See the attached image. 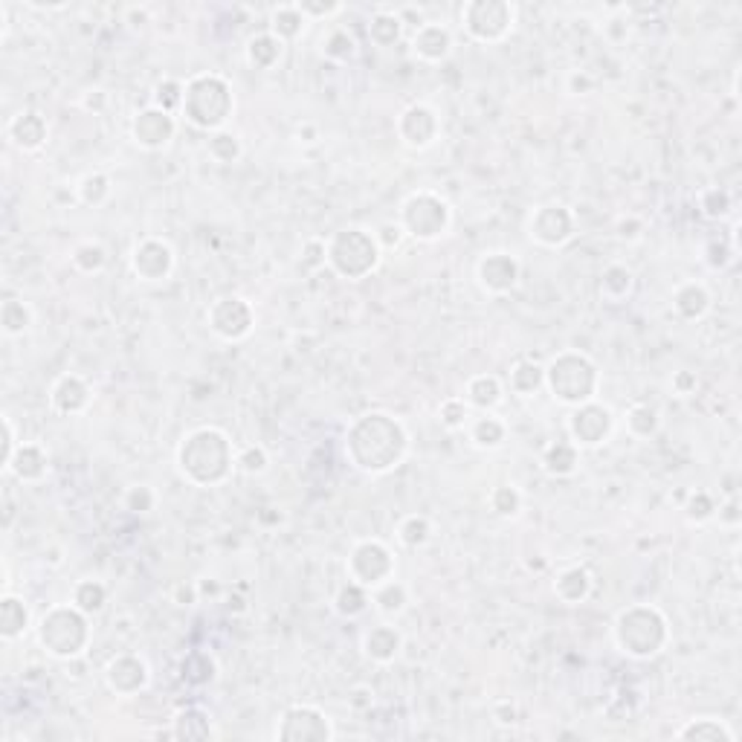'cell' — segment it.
Instances as JSON below:
<instances>
[{"label": "cell", "instance_id": "14", "mask_svg": "<svg viewBox=\"0 0 742 742\" xmlns=\"http://www.w3.org/2000/svg\"><path fill=\"white\" fill-rule=\"evenodd\" d=\"M398 131H400V137L409 149H426V145L435 142L438 119L426 105H412V108L403 110Z\"/></svg>", "mask_w": 742, "mask_h": 742}, {"label": "cell", "instance_id": "22", "mask_svg": "<svg viewBox=\"0 0 742 742\" xmlns=\"http://www.w3.org/2000/svg\"><path fill=\"white\" fill-rule=\"evenodd\" d=\"M44 464H47V458L38 447H20L15 449L12 461H9V470L20 479V481H36L44 476Z\"/></svg>", "mask_w": 742, "mask_h": 742}, {"label": "cell", "instance_id": "39", "mask_svg": "<svg viewBox=\"0 0 742 742\" xmlns=\"http://www.w3.org/2000/svg\"><path fill=\"white\" fill-rule=\"evenodd\" d=\"M209 154L215 157L218 163H232L235 157H238V140L232 137V133H215L209 142Z\"/></svg>", "mask_w": 742, "mask_h": 742}, {"label": "cell", "instance_id": "28", "mask_svg": "<svg viewBox=\"0 0 742 742\" xmlns=\"http://www.w3.org/2000/svg\"><path fill=\"white\" fill-rule=\"evenodd\" d=\"M682 739H707V742H719V739H734V730L725 728L719 719H696L693 725H688L684 730H679Z\"/></svg>", "mask_w": 742, "mask_h": 742}, {"label": "cell", "instance_id": "5", "mask_svg": "<svg viewBox=\"0 0 742 742\" xmlns=\"http://www.w3.org/2000/svg\"><path fill=\"white\" fill-rule=\"evenodd\" d=\"M38 638L55 658H73L87 644V621L78 606H55L38 624Z\"/></svg>", "mask_w": 742, "mask_h": 742}, {"label": "cell", "instance_id": "6", "mask_svg": "<svg viewBox=\"0 0 742 742\" xmlns=\"http://www.w3.org/2000/svg\"><path fill=\"white\" fill-rule=\"evenodd\" d=\"M545 380L551 391H554V398H560L563 403H575V407L592 403L594 389H598V371L580 354L554 357L545 371Z\"/></svg>", "mask_w": 742, "mask_h": 742}, {"label": "cell", "instance_id": "21", "mask_svg": "<svg viewBox=\"0 0 742 742\" xmlns=\"http://www.w3.org/2000/svg\"><path fill=\"white\" fill-rule=\"evenodd\" d=\"M363 644H366V653L375 661H391V658L398 656V649H400V635L391 626L383 624V626L371 629Z\"/></svg>", "mask_w": 742, "mask_h": 742}, {"label": "cell", "instance_id": "38", "mask_svg": "<svg viewBox=\"0 0 742 742\" xmlns=\"http://www.w3.org/2000/svg\"><path fill=\"white\" fill-rule=\"evenodd\" d=\"M322 47H325V55H331V59L343 61V59H348V55L354 52V41H351V36H348V32L334 29L331 36L322 41Z\"/></svg>", "mask_w": 742, "mask_h": 742}, {"label": "cell", "instance_id": "25", "mask_svg": "<svg viewBox=\"0 0 742 742\" xmlns=\"http://www.w3.org/2000/svg\"><path fill=\"white\" fill-rule=\"evenodd\" d=\"M24 629H27V606L18 598H12V594H6L4 603H0V633H4L6 641H12Z\"/></svg>", "mask_w": 742, "mask_h": 742}, {"label": "cell", "instance_id": "8", "mask_svg": "<svg viewBox=\"0 0 742 742\" xmlns=\"http://www.w3.org/2000/svg\"><path fill=\"white\" fill-rule=\"evenodd\" d=\"M461 24L476 41H502L516 24V9L511 4H496V0H476V4L461 6Z\"/></svg>", "mask_w": 742, "mask_h": 742}, {"label": "cell", "instance_id": "20", "mask_svg": "<svg viewBox=\"0 0 742 742\" xmlns=\"http://www.w3.org/2000/svg\"><path fill=\"white\" fill-rule=\"evenodd\" d=\"M52 407L64 415H76L87 407V386L78 377H61L52 389Z\"/></svg>", "mask_w": 742, "mask_h": 742}, {"label": "cell", "instance_id": "9", "mask_svg": "<svg viewBox=\"0 0 742 742\" xmlns=\"http://www.w3.org/2000/svg\"><path fill=\"white\" fill-rule=\"evenodd\" d=\"M449 223V206L444 204L441 198H435L430 192H421V195H412L407 200V206H403V227L409 235L421 241H432L438 238Z\"/></svg>", "mask_w": 742, "mask_h": 742}, {"label": "cell", "instance_id": "18", "mask_svg": "<svg viewBox=\"0 0 742 742\" xmlns=\"http://www.w3.org/2000/svg\"><path fill=\"white\" fill-rule=\"evenodd\" d=\"M453 38L441 24H421L412 38V52L423 61H441L449 55Z\"/></svg>", "mask_w": 742, "mask_h": 742}, {"label": "cell", "instance_id": "35", "mask_svg": "<svg viewBox=\"0 0 742 742\" xmlns=\"http://www.w3.org/2000/svg\"><path fill=\"white\" fill-rule=\"evenodd\" d=\"M473 441L479 447H499L504 441V426L496 418H479L473 423Z\"/></svg>", "mask_w": 742, "mask_h": 742}, {"label": "cell", "instance_id": "36", "mask_svg": "<svg viewBox=\"0 0 742 742\" xmlns=\"http://www.w3.org/2000/svg\"><path fill=\"white\" fill-rule=\"evenodd\" d=\"M29 325V308L24 302L18 299H9L4 305V328L6 334H20Z\"/></svg>", "mask_w": 742, "mask_h": 742}, {"label": "cell", "instance_id": "44", "mask_svg": "<svg viewBox=\"0 0 742 742\" xmlns=\"http://www.w3.org/2000/svg\"><path fill=\"white\" fill-rule=\"evenodd\" d=\"M238 464H241V470L244 473H262L264 470V464H267V458H264V453L262 449H255V447H250L246 449V453L238 458Z\"/></svg>", "mask_w": 742, "mask_h": 742}, {"label": "cell", "instance_id": "37", "mask_svg": "<svg viewBox=\"0 0 742 742\" xmlns=\"http://www.w3.org/2000/svg\"><path fill=\"white\" fill-rule=\"evenodd\" d=\"M426 539H430V525H426L423 516H409V520L400 525V543L403 545L415 548V545L426 543Z\"/></svg>", "mask_w": 742, "mask_h": 742}, {"label": "cell", "instance_id": "10", "mask_svg": "<svg viewBox=\"0 0 742 742\" xmlns=\"http://www.w3.org/2000/svg\"><path fill=\"white\" fill-rule=\"evenodd\" d=\"M348 571H351V580L359 583V586H383L391 575V554L383 543L377 539H368V543H359L354 548L351 560H348Z\"/></svg>", "mask_w": 742, "mask_h": 742}, {"label": "cell", "instance_id": "17", "mask_svg": "<svg viewBox=\"0 0 742 742\" xmlns=\"http://www.w3.org/2000/svg\"><path fill=\"white\" fill-rule=\"evenodd\" d=\"M172 264H174L172 250L160 241H145L133 250V270H137V276L145 278V282H160V278L168 276Z\"/></svg>", "mask_w": 742, "mask_h": 742}, {"label": "cell", "instance_id": "19", "mask_svg": "<svg viewBox=\"0 0 742 742\" xmlns=\"http://www.w3.org/2000/svg\"><path fill=\"white\" fill-rule=\"evenodd\" d=\"M9 137H12L18 149L36 151L38 145L47 140V125H44V119L38 114L27 110V114H18L12 122H9Z\"/></svg>", "mask_w": 742, "mask_h": 742}, {"label": "cell", "instance_id": "32", "mask_svg": "<svg viewBox=\"0 0 742 742\" xmlns=\"http://www.w3.org/2000/svg\"><path fill=\"white\" fill-rule=\"evenodd\" d=\"M543 377H545V371L525 359V363H520L511 371V386L520 391V395H531V391L543 383Z\"/></svg>", "mask_w": 742, "mask_h": 742}, {"label": "cell", "instance_id": "16", "mask_svg": "<svg viewBox=\"0 0 742 742\" xmlns=\"http://www.w3.org/2000/svg\"><path fill=\"white\" fill-rule=\"evenodd\" d=\"M516 276H520V264H516L508 253H490L488 258H481V264H479L481 287L490 290V294H504V290H511L516 285Z\"/></svg>", "mask_w": 742, "mask_h": 742}, {"label": "cell", "instance_id": "13", "mask_svg": "<svg viewBox=\"0 0 742 742\" xmlns=\"http://www.w3.org/2000/svg\"><path fill=\"white\" fill-rule=\"evenodd\" d=\"M174 117L168 110L160 108H149L133 119V140H137L142 149H163V145L174 137Z\"/></svg>", "mask_w": 742, "mask_h": 742}, {"label": "cell", "instance_id": "43", "mask_svg": "<svg viewBox=\"0 0 742 742\" xmlns=\"http://www.w3.org/2000/svg\"><path fill=\"white\" fill-rule=\"evenodd\" d=\"M76 264L85 267V270H99V267L105 264V250H102L99 244H85V246H78Z\"/></svg>", "mask_w": 742, "mask_h": 742}, {"label": "cell", "instance_id": "31", "mask_svg": "<svg viewBox=\"0 0 742 742\" xmlns=\"http://www.w3.org/2000/svg\"><path fill=\"white\" fill-rule=\"evenodd\" d=\"M629 287H633V273H629L626 267H609L603 273V282H601V294L609 296V299H624L629 294Z\"/></svg>", "mask_w": 742, "mask_h": 742}, {"label": "cell", "instance_id": "41", "mask_svg": "<svg viewBox=\"0 0 742 742\" xmlns=\"http://www.w3.org/2000/svg\"><path fill=\"white\" fill-rule=\"evenodd\" d=\"M493 511H496L499 516H513L516 511H520V493H516L513 488H499L496 493H493Z\"/></svg>", "mask_w": 742, "mask_h": 742}, {"label": "cell", "instance_id": "40", "mask_svg": "<svg viewBox=\"0 0 742 742\" xmlns=\"http://www.w3.org/2000/svg\"><path fill=\"white\" fill-rule=\"evenodd\" d=\"M375 601L380 603V609H383V612H398V609H403V586L386 580L383 586H377Z\"/></svg>", "mask_w": 742, "mask_h": 742}, {"label": "cell", "instance_id": "3", "mask_svg": "<svg viewBox=\"0 0 742 742\" xmlns=\"http://www.w3.org/2000/svg\"><path fill=\"white\" fill-rule=\"evenodd\" d=\"M230 85L221 76H198L183 87V114L195 128L215 131L232 114Z\"/></svg>", "mask_w": 742, "mask_h": 742}, {"label": "cell", "instance_id": "15", "mask_svg": "<svg viewBox=\"0 0 742 742\" xmlns=\"http://www.w3.org/2000/svg\"><path fill=\"white\" fill-rule=\"evenodd\" d=\"M531 235L539 244L557 246L571 238V215L566 206H539L531 221Z\"/></svg>", "mask_w": 742, "mask_h": 742}, {"label": "cell", "instance_id": "33", "mask_svg": "<svg viewBox=\"0 0 742 742\" xmlns=\"http://www.w3.org/2000/svg\"><path fill=\"white\" fill-rule=\"evenodd\" d=\"M366 603H368V594H366V586H359V583H348V586L336 594V609H340L343 615H359L366 609Z\"/></svg>", "mask_w": 742, "mask_h": 742}, {"label": "cell", "instance_id": "4", "mask_svg": "<svg viewBox=\"0 0 742 742\" xmlns=\"http://www.w3.org/2000/svg\"><path fill=\"white\" fill-rule=\"evenodd\" d=\"M615 638L626 656L635 658H649L656 656L667 641V624L658 609L649 606H633L617 615L615 624Z\"/></svg>", "mask_w": 742, "mask_h": 742}, {"label": "cell", "instance_id": "2", "mask_svg": "<svg viewBox=\"0 0 742 742\" xmlns=\"http://www.w3.org/2000/svg\"><path fill=\"white\" fill-rule=\"evenodd\" d=\"M232 467V449L227 435L218 430H198L180 447V470L195 485H215L227 479Z\"/></svg>", "mask_w": 742, "mask_h": 742}, {"label": "cell", "instance_id": "34", "mask_svg": "<svg viewBox=\"0 0 742 742\" xmlns=\"http://www.w3.org/2000/svg\"><path fill=\"white\" fill-rule=\"evenodd\" d=\"M73 601H76V606H78V609H82L85 615H87V612H99V609L105 606V589L99 586V583H78Z\"/></svg>", "mask_w": 742, "mask_h": 742}, {"label": "cell", "instance_id": "29", "mask_svg": "<svg viewBox=\"0 0 742 742\" xmlns=\"http://www.w3.org/2000/svg\"><path fill=\"white\" fill-rule=\"evenodd\" d=\"M368 36L371 41H377L380 47H389V44H395L398 36H400V15L395 12H380L371 18V24H368Z\"/></svg>", "mask_w": 742, "mask_h": 742}, {"label": "cell", "instance_id": "12", "mask_svg": "<svg viewBox=\"0 0 742 742\" xmlns=\"http://www.w3.org/2000/svg\"><path fill=\"white\" fill-rule=\"evenodd\" d=\"M609 430H612V412L606 407H598V403H583L569 421L571 438H575V444L583 447H598L609 435Z\"/></svg>", "mask_w": 742, "mask_h": 742}, {"label": "cell", "instance_id": "26", "mask_svg": "<svg viewBox=\"0 0 742 742\" xmlns=\"http://www.w3.org/2000/svg\"><path fill=\"white\" fill-rule=\"evenodd\" d=\"M467 400L473 403V407H479V409L496 407V403L502 400V386H499V380H496V377H488V375L470 380V386H467Z\"/></svg>", "mask_w": 742, "mask_h": 742}, {"label": "cell", "instance_id": "42", "mask_svg": "<svg viewBox=\"0 0 742 742\" xmlns=\"http://www.w3.org/2000/svg\"><path fill=\"white\" fill-rule=\"evenodd\" d=\"M441 421L449 426V430L464 426L467 423V403L464 400H447L441 407Z\"/></svg>", "mask_w": 742, "mask_h": 742}, {"label": "cell", "instance_id": "30", "mask_svg": "<svg viewBox=\"0 0 742 742\" xmlns=\"http://www.w3.org/2000/svg\"><path fill=\"white\" fill-rule=\"evenodd\" d=\"M577 464V449L575 444H569V441H560L548 449V456H545V470L548 473H554V476H566L571 473Z\"/></svg>", "mask_w": 742, "mask_h": 742}, {"label": "cell", "instance_id": "1", "mask_svg": "<svg viewBox=\"0 0 742 742\" xmlns=\"http://www.w3.org/2000/svg\"><path fill=\"white\" fill-rule=\"evenodd\" d=\"M345 449L354 467L366 470V473H386V470L398 467V461L403 458L407 432L395 418L375 412L354 423Z\"/></svg>", "mask_w": 742, "mask_h": 742}, {"label": "cell", "instance_id": "24", "mask_svg": "<svg viewBox=\"0 0 742 742\" xmlns=\"http://www.w3.org/2000/svg\"><path fill=\"white\" fill-rule=\"evenodd\" d=\"M282 47L285 44L278 41L273 32H264V36H255L246 47V59H250L253 67H273L278 59H282Z\"/></svg>", "mask_w": 742, "mask_h": 742}, {"label": "cell", "instance_id": "23", "mask_svg": "<svg viewBox=\"0 0 742 742\" xmlns=\"http://www.w3.org/2000/svg\"><path fill=\"white\" fill-rule=\"evenodd\" d=\"M270 24H273V36L278 38V41H290V38H296L302 29H305V24H308V18L302 15V9L299 6H278V9H273V18H270Z\"/></svg>", "mask_w": 742, "mask_h": 742}, {"label": "cell", "instance_id": "7", "mask_svg": "<svg viewBox=\"0 0 742 742\" xmlns=\"http://www.w3.org/2000/svg\"><path fill=\"white\" fill-rule=\"evenodd\" d=\"M377 241L363 230H345L328 246V262L348 278H363L377 264Z\"/></svg>", "mask_w": 742, "mask_h": 742}, {"label": "cell", "instance_id": "11", "mask_svg": "<svg viewBox=\"0 0 742 742\" xmlns=\"http://www.w3.org/2000/svg\"><path fill=\"white\" fill-rule=\"evenodd\" d=\"M250 322H253L250 305L238 296H223L209 311L212 331L221 334L223 340H241V336L250 334Z\"/></svg>", "mask_w": 742, "mask_h": 742}, {"label": "cell", "instance_id": "27", "mask_svg": "<svg viewBox=\"0 0 742 742\" xmlns=\"http://www.w3.org/2000/svg\"><path fill=\"white\" fill-rule=\"evenodd\" d=\"M707 305H711V296H707V290L699 287V285H688L676 294V311L688 319L702 317V313L707 311Z\"/></svg>", "mask_w": 742, "mask_h": 742}]
</instances>
